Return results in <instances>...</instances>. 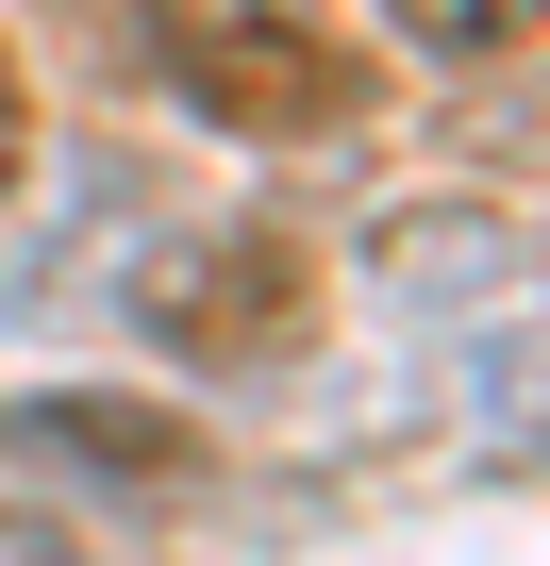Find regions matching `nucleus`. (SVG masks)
Returning <instances> with one entry per match:
<instances>
[{
	"label": "nucleus",
	"mask_w": 550,
	"mask_h": 566,
	"mask_svg": "<svg viewBox=\"0 0 550 566\" xmlns=\"http://www.w3.org/2000/svg\"><path fill=\"white\" fill-rule=\"evenodd\" d=\"M151 67L184 117L250 134V150H334L367 134V51L318 18V0H151Z\"/></svg>",
	"instance_id": "obj_1"
},
{
	"label": "nucleus",
	"mask_w": 550,
	"mask_h": 566,
	"mask_svg": "<svg viewBox=\"0 0 550 566\" xmlns=\"http://www.w3.org/2000/svg\"><path fill=\"white\" fill-rule=\"evenodd\" d=\"M318 317H334V283H318V250H301L284 217H234V233H184V250L134 266V334H151L167 367H200V384L301 367Z\"/></svg>",
	"instance_id": "obj_2"
},
{
	"label": "nucleus",
	"mask_w": 550,
	"mask_h": 566,
	"mask_svg": "<svg viewBox=\"0 0 550 566\" xmlns=\"http://www.w3.org/2000/svg\"><path fill=\"white\" fill-rule=\"evenodd\" d=\"M0 450H34L51 483H101V500H200L217 483V417H167L134 384H34V400H0Z\"/></svg>",
	"instance_id": "obj_3"
},
{
	"label": "nucleus",
	"mask_w": 550,
	"mask_h": 566,
	"mask_svg": "<svg viewBox=\"0 0 550 566\" xmlns=\"http://www.w3.org/2000/svg\"><path fill=\"white\" fill-rule=\"evenodd\" d=\"M384 18H401L434 67H517V51H533V0H384Z\"/></svg>",
	"instance_id": "obj_4"
},
{
	"label": "nucleus",
	"mask_w": 550,
	"mask_h": 566,
	"mask_svg": "<svg viewBox=\"0 0 550 566\" xmlns=\"http://www.w3.org/2000/svg\"><path fill=\"white\" fill-rule=\"evenodd\" d=\"M34 184V84H18V51H0V200Z\"/></svg>",
	"instance_id": "obj_5"
},
{
	"label": "nucleus",
	"mask_w": 550,
	"mask_h": 566,
	"mask_svg": "<svg viewBox=\"0 0 550 566\" xmlns=\"http://www.w3.org/2000/svg\"><path fill=\"white\" fill-rule=\"evenodd\" d=\"M0 566H101V549H84L68 516H0Z\"/></svg>",
	"instance_id": "obj_6"
}]
</instances>
